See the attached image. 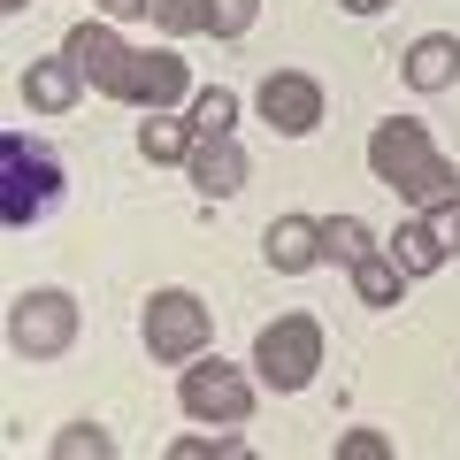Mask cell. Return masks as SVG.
<instances>
[{
    "mask_svg": "<svg viewBox=\"0 0 460 460\" xmlns=\"http://www.w3.org/2000/svg\"><path fill=\"white\" fill-rule=\"evenodd\" d=\"M368 169H376V184H392L407 208H445V199H460V169L438 154V138L414 123V115H392V123H376L368 131Z\"/></svg>",
    "mask_w": 460,
    "mask_h": 460,
    "instance_id": "cell-1",
    "label": "cell"
},
{
    "mask_svg": "<svg viewBox=\"0 0 460 460\" xmlns=\"http://www.w3.org/2000/svg\"><path fill=\"white\" fill-rule=\"evenodd\" d=\"M47 453H54V460H115V438H108L100 422H69Z\"/></svg>",
    "mask_w": 460,
    "mask_h": 460,
    "instance_id": "cell-20",
    "label": "cell"
},
{
    "mask_svg": "<svg viewBox=\"0 0 460 460\" xmlns=\"http://www.w3.org/2000/svg\"><path fill=\"white\" fill-rule=\"evenodd\" d=\"M138 154H146L154 169H162V162H184V154H192V123H177L169 108H146V123H138Z\"/></svg>",
    "mask_w": 460,
    "mask_h": 460,
    "instance_id": "cell-15",
    "label": "cell"
},
{
    "mask_svg": "<svg viewBox=\"0 0 460 460\" xmlns=\"http://www.w3.org/2000/svg\"><path fill=\"white\" fill-rule=\"evenodd\" d=\"M230 131H238V93H223V84L199 93L192 100V138H230Z\"/></svg>",
    "mask_w": 460,
    "mask_h": 460,
    "instance_id": "cell-19",
    "label": "cell"
},
{
    "mask_svg": "<svg viewBox=\"0 0 460 460\" xmlns=\"http://www.w3.org/2000/svg\"><path fill=\"white\" fill-rule=\"evenodd\" d=\"M199 8V31L208 39H246L253 16H261V0H192Z\"/></svg>",
    "mask_w": 460,
    "mask_h": 460,
    "instance_id": "cell-18",
    "label": "cell"
},
{
    "mask_svg": "<svg viewBox=\"0 0 460 460\" xmlns=\"http://www.w3.org/2000/svg\"><path fill=\"white\" fill-rule=\"evenodd\" d=\"M338 460H392V438H384V429H345Z\"/></svg>",
    "mask_w": 460,
    "mask_h": 460,
    "instance_id": "cell-22",
    "label": "cell"
},
{
    "mask_svg": "<svg viewBox=\"0 0 460 460\" xmlns=\"http://www.w3.org/2000/svg\"><path fill=\"white\" fill-rule=\"evenodd\" d=\"M184 84H192V69H184L177 47H154L138 54V77H131V108H177Z\"/></svg>",
    "mask_w": 460,
    "mask_h": 460,
    "instance_id": "cell-11",
    "label": "cell"
},
{
    "mask_svg": "<svg viewBox=\"0 0 460 460\" xmlns=\"http://www.w3.org/2000/svg\"><path fill=\"white\" fill-rule=\"evenodd\" d=\"M253 100H261L269 131H284V138H307V131H323V84H314V77H299V69H269Z\"/></svg>",
    "mask_w": 460,
    "mask_h": 460,
    "instance_id": "cell-7",
    "label": "cell"
},
{
    "mask_svg": "<svg viewBox=\"0 0 460 460\" xmlns=\"http://www.w3.org/2000/svg\"><path fill=\"white\" fill-rule=\"evenodd\" d=\"M368 246H376V230H368L361 215H323V261H345V269H353Z\"/></svg>",
    "mask_w": 460,
    "mask_h": 460,
    "instance_id": "cell-17",
    "label": "cell"
},
{
    "mask_svg": "<svg viewBox=\"0 0 460 460\" xmlns=\"http://www.w3.org/2000/svg\"><path fill=\"white\" fill-rule=\"evenodd\" d=\"M177 407L192 414V422H246L253 414V376L230 368L223 353H199V361H184V376H177Z\"/></svg>",
    "mask_w": 460,
    "mask_h": 460,
    "instance_id": "cell-5",
    "label": "cell"
},
{
    "mask_svg": "<svg viewBox=\"0 0 460 460\" xmlns=\"http://www.w3.org/2000/svg\"><path fill=\"white\" fill-rule=\"evenodd\" d=\"M23 8H31V0H0V16H23Z\"/></svg>",
    "mask_w": 460,
    "mask_h": 460,
    "instance_id": "cell-27",
    "label": "cell"
},
{
    "mask_svg": "<svg viewBox=\"0 0 460 460\" xmlns=\"http://www.w3.org/2000/svg\"><path fill=\"white\" fill-rule=\"evenodd\" d=\"M154 0H100V16H146Z\"/></svg>",
    "mask_w": 460,
    "mask_h": 460,
    "instance_id": "cell-25",
    "label": "cell"
},
{
    "mask_svg": "<svg viewBox=\"0 0 460 460\" xmlns=\"http://www.w3.org/2000/svg\"><path fill=\"white\" fill-rule=\"evenodd\" d=\"M8 162H16V177H8L16 192H8V208H0V215H8V230H23L54 199V162H39V154H31V169H23V146H8Z\"/></svg>",
    "mask_w": 460,
    "mask_h": 460,
    "instance_id": "cell-13",
    "label": "cell"
},
{
    "mask_svg": "<svg viewBox=\"0 0 460 460\" xmlns=\"http://www.w3.org/2000/svg\"><path fill=\"white\" fill-rule=\"evenodd\" d=\"M62 54H69V62H77V69H84V84H93V93H108V100H123V108H131L138 47H123V39L108 31V16H84V23H69Z\"/></svg>",
    "mask_w": 460,
    "mask_h": 460,
    "instance_id": "cell-6",
    "label": "cell"
},
{
    "mask_svg": "<svg viewBox=\"0 0 460 460\" xmlns=\"http://www.w3.org/2000/svg\"><path fill=\"white\" fill-rule=\"evenodd\" d=\"M8 345H16L23 361H62L69 345H77V299L54 292V284L23 292L16 307H8Z\"/></svg>",
    "mask_w": 460,
    "mask_h": 460,
    "instance_id": "cell-4",
    "label": "cell"
},
{
    "mask_svg": "<svg viewBox=\"0 0 460 460\" xmlns=\"http://www.w3.org/2000/svg\"><path fill=\"white\" fill-rule=\"evenodd\" d=\"M138 338H146V353L154 361H169V368H184V361H199L208 353V338H215V314L199 307V292H154L146 299V323H138Z\"/></svg>",
    "mask_w": 460,
    "mask_h": 460,
    "instance_id": "cell-3",
    "label": "cell"
},
{
    "mask_svg": "<svg viewBox=\"0 0 460 460\" xmlns=\"http://www.w3.org/2000/svg\"><path fill=\"white\" fill-rule=\"evenodd\" d=\"M184 169H192L199 199H230V192H246V154H238V138H192Z\"/></svg>",
    "mask_w": 460,
    "mask_h": 460,
    "instance_id": "cell-9",
    "label": "cell"
},
{
    "mask_svg": "<svg viewBox=\"0 0 460 460\" xmlns=\"http://www.w3.org/2000/svg\"><path fill=\"white\" fill-rule=\"evenodd\" d=\"M261 253L277 277H307L314 261H323V223L314 215H277V223L261 230Z\"/></svg>",
    "mask_w": 460,
    "mask_h": 460,
    "instance_id": "cell-8",
    "label": "cell"
},
{
    "mask_svg": "<svg viewBox=\"0 0 460 460\" xmlns=\"http://www.w3.org/2000/svg\"><path fill=\"white\" fill-rule=\"evenodd\" d=\"M77 93H84V69L69 62V54H39V62L23 69V108H39V115H69Z\"/></svg>",
    "mask_w": 460,
    "mask_h": 460,
    "instance_id": "cell-10",
    "label": "cell"
},
{
    "mask_svg": "<svg viewBox=\"0 0 460 460\" xmlns=\"http://www.w3.org/2000/svg\"><path fill=\"white\" fill-rule=\"evenodd\" d=\"M345 16H376V8H392V0H338Z\"/></svg>",
    "mask_w": 460,
    "mask_h": 460,
    "instance_id": "cell-26",
    "label": "cell"
},
{
    "mask_svg": "<svg viewBox=\"0 0 460 460\" xmlns=\"http://www.w3.org/2000/svg\"><path fill=\"white\" fill-rule=\"evenodd\" d=\"M146 16L162 23V31H177V39H184V31H199V8H192V0H154Z\"/></svg>",
    "mask_w": 460,
    "mask_h": 460,
    "instance_id": "cell-24",
    "label": "cell"
},
{
    "mask_svg": "<svg viewBox=\"0 0 460 460\" xmlns=\"http://www.w3.org/2000/svg\"><path fill=\"white\" fill-rule=\"evenodd\" d=\"M422 223H429V238L445 246V261H453V253H460V199H445V208H429Z\"/></svg>",
    "mask_w": 460,
    "mask_h": 460,
    "instance_id": "cell-23",
    "label": "cell"
},
{
    "mask_svg": "<svg viewBox=\"0 0 460 460\" xmlns=\"http://www.w3.org/2000/svg\"><path fill=\"white\" fill-rule=\"evenodd\" d=\"M399 69H407L414 93H445V84H460V39H453V31H422Z\"/></svg>",
    "mask_w": 460,
    "mask_h": 460,
    "instance_id": "cell-12",
    "label": "cell"
},
{
    "mask_svg": "<svg viewBox=\"0 0 460 460\" xmlns=\"http://www.w3.org/2000/svg\"><path fill=\"white\" fill-rule=\"evenodd\" d=\"M353 292H361V307H399V292H407V269H399L384 246H368L361 261H353Z\"/></svg>",
    "mask_w": 460,
    "mask_h": 460,
    "instance_id": "cell-14",
    "label": "cell"
},
{
    "mask_svg": "<svg viewBox=\"0 0 460 460\" xmlns=\"http://www.w3.org/2000/svg\"><path fill=\"white\" fill-rule=\"evenodd\" d=\"M238 453H246L238 422H215V438H177L169 445V460H238Z\"/></svg>",
    "mask_w": 460,
    "mask_h": 460,
    "instance_id": "cell-21",
    "label": "cell"
},
{
    "mask_svg": "<svg viewBox=\"0 0 460 460\" xmlns=\"http://www.w3.org/2000/svg\"><path fill=\"white\" fill-rule=\"evenodd\" d=\"M384 253L407 269V284H414V277H438V269H445V246L429 238V223H399V238H392Z\"/></svg>",
    "mask_w": 460,
    "mask_h": 460,
    "instance_id": "cell-16",
    "label": "cell"
},
{
    "mask_svg": "<svg viewBox=\"0 0 460 460\" xmlns=\"http://www.w3.org/2000/svg\"><path fill=\"white\" fill-rule=\"evenodd\" d=\"M314 368H323V323H314V314H277V323H261V338H253V376H261L269 392H307Z\"/></svg>",
    "mask_w": 460,
    "mask_h": 460,
    "instance_id": "cell-2",
    "label": "cell"
}]
</instances>
